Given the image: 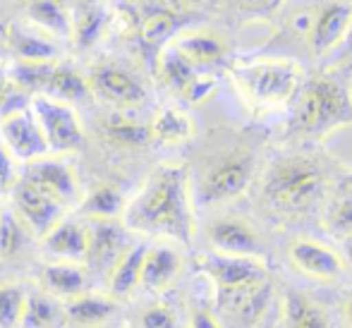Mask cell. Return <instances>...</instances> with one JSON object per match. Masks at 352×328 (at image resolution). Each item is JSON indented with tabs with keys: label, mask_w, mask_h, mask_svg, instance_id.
Listing matches in <instances>:
<instances>
[{
	"label": "cell",
	"mask_w": 352,
	"mask_h": 328,
	"mask_svg": "<svg viewBox=\"0 0 352 328\" xmlns=\"http://www.w3.org/2000/svg\"><path fill=\"white\" fill-rule=\"evenodd\" d=\"M111 24V12L98 0H82L72 10V41L77 48H91L103 39Z\"/></svg>",
	"instance_id": "ffe728a7"
},
{
	"label": "cell",
	"mask_w": 352,
	"mask_h": 328,
	"mask_svg": "<svg viewBox=\"0 0 352 328\" xmlns=\"http://www.w3.org/2000/svg\"><path fill=\"white\" fill-rule=\"evenodd\" d=\"M326 177L309 158H283L269 171L264 180V195L280 211H302L321 197Z\"/></svg>",
	"instance_id": "5b68a950"
},
{
	"label": "cell",
	"mask_w": 352,
	"mask_h": 328,
	"mask_svg": "<svg viewBox=\"0 0 352 328\" xmlns=\"http://www.w3.org/2000/svg\"><path fill=\"white\" fill-rule=\"evenodd\" d=\"M32 116L53 156H63V153H72L82 149L84 127L72 106L36 94L32 101Z\"/></svg>",
	"instance_id": "8992f818"
},
{
	"label": "cell",
	"mask_w": 352,
	"mask_h": 328,
	"mask_svg": "<svg viewBox=\"0 0 352 328\" xmlns=\"http://www.w3.org/2000/svg\"><path fill=\"white\" fill-rule=\"evenodd\" d=\"M352 122V98L348 89L331 77H311L297 91L292 127L307 137H324Z\"/></svg>",
	"instance_id": "3957f363"
},
{
	"label": "cell",
	"mask_w": 352,
	"mask_h": 328,
	"mask_svg": "<svg viewBox=\"0 0 352 328\" xmlns=\"http://www.w3.org/2000/svg\"><path fill=\"white\" fill-rule=\"evenodd\" d=\"M340 316L345 321V328H352V292H348L340 302Z\"/></svg>",
	"instance_id": "7bdbcfd3"
},
{
	"label": "cell",
	"mask_w": 352,
	"mask_h": 328,
	"mask_svg": "<svg viewBox=\"0 0 352 328\" xmlns=\"http://www.w3.org/2000/svg\"><path fill=\"white\" fill-rule=\"evenodd\" d=\"M10 48L19 63H58V46L48 39L36 36L32 32H19L14 29L10 34Z\"/></svg>",
	"instance_id": "f1b7e54d"
},
{
	"label": "cell",
	"mask_w": 352,
	"mask_h": 328,
	"mask_svg": "<svg viewBox=\"0 0 352 328\" xmlns=\"http://www.w3.org/2000/svg\"><path fill=\"white\" fill-rule=\"evenodd\" d=\"M144 254H146V245H132L111 268V273H108V295L113 300L130 295L135 287H140Z\"/></svg>",
	"instance_id": "4316f807"
},
{
	"label": "cell",
	"mask_w": 352,
	"mask_h": 328,
	"mask_svg": "<svg viewBox=\"0 0 352 328\" xmlns=\"http://www.w3.org/2000/svg\"><path fill=\"white\" fill-rule=\"evenodd\" d=\"M173 3H175L180 10H195V8H199L204 0H173Z\"/></svg>",
	"instance_id": "f6af8a7d"
},
{
	"label": "cell",
	"mask_w": 352,
	"mask_h": 328,
	"mask_svg": "<svg viewBox=\"0 0 352 328\" xmlns=\"http://www.w3.org/2000/svg\"><path fill=\"white\" fill-rule=\"evenodd\" d=\"M352 24V8L345 3H331L326 8H321L319 12L311 17L309 32V48L314 56H326L329 51H333L340 41L345 39V34L350 32Z\"/></svg>",
	"instance_id": "5bb4252c"
},
{
	"label": "cell",
	"mask_w": 352,
	"mask_h": 328,
	"mask_svg": "<svg viewBox=\"0 0 352 328\" xmlns=\"http://www.w3.org/2000/svg\"><path fill=\"white\" fill-rule=\"evenodd\" d=\"M27 290L17 283H0V328H19Z\"/></svg>",
	"instance_id": "836d02e7"
},
{
	"label": "cell",
	"mask_w": 352,
	"mask_h": 328,
	"mask_svg": "<svg viewBox=\"0 0 352 328\" xmlns=\"http://www.w3.org/2000/svg\"><path fill=\"white\" fill-rule=\"evenodd\" d=\"M116 300L111 295H98V292H82L63 302L65 321L79 328H101L116 311Z\"/></svg>",
	"instance_id": "ac0fdd59"
},
{
	"label": "cell",
	"mask_w": 352,
	"mask_h": 328,
	"mask_svg": "<svg viewBox=\"0 0 352 328\" xmlns=\"http://www.w3.org/2000/svg\"><path fill=\"white\" fill-rule=\"evenodd\" d=\"M199 268L211 281L223 314L240 328H254L271 300V278L264 259L209 254L199 256Z\"/></svg>",
	"instance_id": "7a4b0ae2"
},
{
	"label": "cell",
	"mask_w": 352,
	"mask_h": 328,
	"mask_svg": "<svg viewBox=\"0 0 352 328\" xmlns=\"http://www.w3.org/2000/svg\"><path fill=\"white\" fill-rule=\"evenodd\" d=\"M206 240L211 252L226 256H247V259H264L266 245L261 235L247 221L237 216L216 218L206 228Z\"/></svg>",
	"instance_id": "8fae6325"
},
{
	"label": "cell",
	"mask_w": 352,
	"mask_h": 328,
	"mask_svg": "<svg viewBox=\"0 0 352 328\" xmlns=\"http://www.w3.org/2000/svg\"><path fill=\"white\" fill-rule=\"evenodd\" d=\"M140 328H177V319L168 307L153 305L142 311Z\"/></svg>",
	"instance_id": "74e56055"
},
{
	"label": "cell",
	"mask_w": 352,
	"mask_h": 328,
	"mask_svg": "<svg viewBox=\"0 0 352 328\" xmlns=\"http://www.w3.org/2000/svg\"><path fill=\"white\" fill-rule=\"evenodd\" d=\"M187 328H223L221 319L206 307H195L187 319Z\"/></svg>",
	"instance_id": "ab89813d"
},
{
	"label": "cell",
	"mask_w": 352,
	"mask_h": 328,
	"mask_svg": "<svg viewBox=\"0 0 352 328\" xmlns=\"http://www.w3.org/2000/svg\"><path fill=\"white\" fill-rule=\"evenodd\" d=\"M182 268H185V259L180 250H175L170 242L146 247L140 285L151 292H163L175 285V281L182 276Z\"/></svg>",
	"instance_id": "9a60e30c"
},
{
	"label": "cell",
	"mask_w": 352,
	"mask_h": 328,
	"mask_svg": "<svg viewBox=\"0 0 352 328\" xmlns=\"http://www.w3.org/2000/svg\"><path fill=\"white\" fill-rule=\"evenodd\" d=\"M127 230L122 228V223L111 221V223H94L89 228V250H87V261L96 271H108L116 266L118 259L130 250L127 242Z\"/></svg>",
	"instance_id": "2e32d148"
},
{
	"label": "cell",
	"mask_w": 352,
	"mask_h": 328,
	"mask_svg": "<svg viewBox=\"0 0 352 328\" xmlns=\"http://www.w3.org/2000/svg\"><path fill=\"white\" fill-rule=\"evenodd\" d=\"M237 89L256 108L290 103L302 87V69L287 61H256L232 69Z\"/></svg>",
	"instance_id": "277c9868"
},
{
	"label": "cell",
	"mask_w": 352,
	"mask_h": 328,
	"mask_svg": "<svg viewBox=\"0 0 352 328\" xmlns=\"http://www.w3.org/2000/svg\"><path fill=\"white\" fill-rule=\"evenodd\" d=\"M283 328H333L324 305L302 292L283 297Z\"/></svg>",
	"instance_id": "cb8c5ba5"
},
{
	"label": "cell",
	"mask_w": 352,
	"mask_h": 328,
	"mask_svg": "<svg viewBox=\"0 0 352 328\" xmlns=\"http://www.w3.org/2000/svg\"><path fill=\"white\" fill-rule=\"evenodd\" d=\"M58 63H17V67L10 74V82L17 91L27 94H38L43 91L48 77H51V69Z\"/></svg>",
	"instance_id": "1f68e13d"
},
{
	"label": "cell",
	"mask_w": 352,
	"mask_h": 328,
	"mask_svg": "<svg viewBox=\"0 0 352 328\" xmlns=\"http://www.w3.org/2000/svg\"><path fill=\"white\" fill-rule=\"evenodd\" d=\"M101 328H118V326H101Z\"/></svg>",
	"instance_id": "c3c4849f"
},
{
	"label": "cell",
	"mask_w": 352,
	"mask_h": 328,
	"mask_svg": "<svg viewBox=\"0 0 352 328\" xmlns=\"http://www.w3.org/2000/svg\"><path fill=\"white\" fill-rule=\"evenodd\" d=\"M27 226L17 218L12 208H3L0 218V256H14L27 242Z\"/></svg>",
	"instance_id": "e575fe53"
},
{
	"label": "cell",
	"mask_w": 352,
	"mask_h": 328,
	"mask_svg": "<svg viewBox=\"0 0 352 328\" xmlns=\"http://www.w3.org/2000/svg\"><path fill=\"white\" fill-rule=\"evenodd\" d=\"M12 91H17V89L12 87V82H10V77H5V74L0 72V106H5V103L10 101V96H12Z\"/></svg>",
	"instance_id": "b9f144b4"
},
{
	"label": "cell",
	"mask_w": 352,
	"mask_h": 328,
	"mask_svg": "<svg viewBox=\"0 0 352 328\" xmlns=\"http://www.w3.org/2000/svg\"><path fill=\"white\" fill-rule=\"evenodd\" d=\"M254 177V158L247 151H232L218 158L204 171L199 180V199L204 204H226L240 195Z\"/></svg>",
	"instance_id": "52a82bcc"
},
{
	"label": "cell",
	"mask_w": 352,
	"mask_h": 328,
	"mask_svg": "<svg viewBox=\"0 0 352 328\" xmlns=\"http://www.w3.org/2000/svg\"><path fill=\"white\" fill-rule=\"evenodd\" d=\"M127 232L190 245L195 237L190 173L182 163H163L125 204L120 218Z\"/></svg>",
	"instance_id": "6da1fadb"
},
{
	"label": "cell",
	"mask_w": 352,
	"mask_h": 328,
	"mask_svg": "<svg viewBox=\"0 0 352 328\" xmlns=\"http://www.w3.org/2000/svg\"><path fill=\"white\" fill-rule=\"evenodd\" d=\"M0 142L17 163H32L48 153L34 116L22 108H12L0 118Z\"/></svg>",
	"instance_id": "7c38bea8"
},
{
	"label": "cell",
	"mask_w": 352,
	"mask_h": 328,
	"mask_svg": "<svg viewBox=\"0 0 352 328\" xmlns=\"http://www.w3.org/2000/svg\"><path fill=\"white\" fill-rule=\"evenodd\" d=\"M343 261H345V266H352V237H348V240H343Z\"/></svg>",
	"instance_id": "ee69618b"
},
{
	"label": "cell",
	"mask_w": 352,
	"mask_h": 328,
	"mask_svg": "<svg viewBox=\"0 0 352 328\" xmlns=\"http://www.w3.org/2000/svg\"><path fill=\"white\" fill-rule=\"evenodd\" d=\"M41 283H43V290H46L48 295L65 302L74 295L87 292L89 273H87V268L79 266V263L53 261V263H46V266H43Z\"/></svg>",
	"instance_id": "44dd1931"
},
{
	"label": "cell",
	"mask_w": 352,
	"mask_h": 328,
	"mask_svg": "<svg viewBox=\"0 0 352 328\" xmlns=\"http://www.w3.org/2000/svg\"><path fill=\"white\" fill-rule=\"evenodd\" d=\"M22 180L36 185L41 192H46L51 199H56L63 208L77 206L82 199V190H79V177L74 168L65 158L60 156H41L32 161L24 171Z\"/></svg>",
	"instance_id": "9c48e42d"
},
{
	"label": "cell",
	"mask_w": 352,
	"mask_h": 328,
	"mask_svg": "<svg viewBox=\"0 0 352 328\" xmlns=\"http://www.w3.org/2000/svg\"><path fill=\"white\" fill-rule=\"evenodd\" d=\"M43 91H46L43 96H51L60 103H67V106H72V103H84L94 96L87 74H82L79 69H74L70 65L53 67Z\"/></svg>",
	"instance_id": "603a6c76"
},
{
	"label": "cell",
	"mask_w": 352,
	"mask_h": 328,
	"mask_svg": "<svg viewBox=\"0 0 352 328\" xmlns=\"http://www.w3.org/2000/svg\"><path fill=\"white\" fill-rule=\"evenodd\" d=\"M89 84H91L94 96L118 108H137L146 101V91L140 79L116 65H98L89 74Z\"/></svg>",
	"instance_id": "4fadbf2b"
},
{
	"label": "cell",
	"mask_w": 352,
	"mask_h": 328,
	"mask_svg": "<svg viewBox=\"0 0 352 328\" xmlns=\"http://www.w3.org/2000/svg\"><path fill=\"white\" fill-rule=\"evenodd\" d=\"M148 130H151V139L161 144H185L195 134V122L182 108L166 106L153 116Z\"/></svg>",
	"instance_id": "83f0119b"
},
{
	"label": "cell",
	"mask_w": 352,
	"mask_h": 328,
	"mask_svg": "<svg viewBox=\"0 0 352 328\" xmlns=\"http://www.w3.org/2000/svg\"><path fill=\"white\" fill-rule=\"evenodd\" d=\"M3 208H5V206H3V201H0V218H3Z\"/></svg>",
	"instance_id": "7dc6e473"
},
{
	"label": "cell",
	"mask_w": 352,
	"mask_h": 328,
	"mask_svg": "<svg viewBox=\"0 0 352 328\" xmlns=\"http://www.w3.org/2000/svg\"><path fill=\"white\" fill-rule=\"evenodd\" d=\"M170 46L195 67H209L216 65L226 58L228 46L221 36L213 32H185L173 36Z\"/></svg>",
	"instance_id": "d6986e66"
},
{
	"label": "cell",
	"mask_w": 352,
	"mask_h": 328,
	"mask_svg": "<svg viewBox=\"0 0 352 328\" xmlns=\"http://www.w3.org/2000/svg\"><path fill=\"white\" fill-rule=\"evenodd\" d=\"M287 261L300 276L309 278V281L324 283L331 285L345 273V261L340 252L333 247L324 245V242L309 240V237H295L287 242Z\"/></svg>",
	"instance_id": "ba28073f"
},
{
	"label": "cell",
	"mask_w": 352,
	"mask_h": 328,
	"mask_svg": "<svg viewBox=\"0 0 352 328\" xmlns=\"http://www.w3.org/2000/svg\"><path fill=\"white\" fill-rule=\"evenodd\" d=\"M22 180L19 175V163L12 158V153L5 149V144L0 142V197L10 195L12 187Z\"/></svg>",
	"instance_id": "8d00e7d4"
},
{
	"label": "cell",
	"mask_w": 352,
	"mask_h": 328,
	"mask_svg": "<svg viewBox=\"0 0 352 328\" xmlns=\"http://www.w3.org/2000/svg\"><path fill=\"white\" fill-rule=\"evenodd\" d=\"M158 72H161L163 82H166L173 91L180 94V96L187 91V87L195 82L197 74H199L197 67L190 65L173 46H166L161 51V56H158Z\"/></svg>",
	"instance_id": "f546056e"
},
{
	"label": "cell",
	"mask_w": 352,
	"mask_h": 328,
	"mask_svg": "<svg viewBox=\"0 0 352 328\" xmlns=\"http://www.w3.org/2000/svg\"><path fill=\"white\" fill-rule=\"evenodd\" d=\"M65 324V309L58 297L48 295L46 290L27 292L19 328H63Z\"/></svg>",
	"instance_id": "d4e9b609"
},
{
	"label": "cell",
	"mask_w": 352,
	"mask_h": 328,
	"mask_svg": "<svg viewBox=\"0 0 352 328\" xmlns=\"http://www.w3.org/2000/svg\"><path fill=\"white\" fill-rule=\"evenodd\" d=\"M343 190H345V195H350V197H352V173L343 180Z\"/></svg>",
	"instance_id": "bcb514c9"
},
{
	"label": "cell",
	"mask_w": 352,
	"mask_h": 328,
	"mask_svg": "<svg viewBox=\"0 0 352 328\" xmlns=\"http://www.w3.org/2000/svg\"><path fill=\"white\" fill-rule=\"evenodd\" d=\"M280 0H237L242 10H250V12H269L278 5Z\"/></svg>",
	"instance_id": "60d3db41"
},
{
	"label": "cell",
	"mask_w": 352,
	"mask_h": 328,
	"mask_svg": "<svg viewBox=\"0 0 352 328\" xmlns=\"http://www.w3.org/2000/svg\"><path fill=\"white\" fill-rule=\"evenodd\" d=\"M125 197L111 182H101L94 190H89L87 195L79 199L77 208L87 221L91 223H111L120 221L122 211H125Z\"/></svg>",
	"instance_id": "7402d4cb"
},
{
	"label": "cell",
	"mask_w": 352,
	"mask_h": 328,
	"mask_svg": "<svg viewBox=\"0 0 352 328\" xmlns=\"http://www.w3.org/2000/svg\"><path fill=\"white\" fill-rule=\"evenodd\" d=\"M103 134H106L113 144L127 146V149H140V146H146L148 142H153L148 125H142V122L130 120V118H120V116H113L103 122Z\"/></svg>",
	"instance_id": "4dcf8cb0"
},
{
	"label": "cell",
	"mask_w": 352,
	"mask_h": 328,
	"mask_svg": "<svg viewBox=\"0 0 352 328\" xmlns=\"http://www.w3.org/2000/svg\"><path fill=\"white\" fill-rule=\"evenodd\" d=\"M177 32V17L170 10H156L142 22V39L148 46H163Z\"/></svg>",
	"instance_id": "d6a6232c"
},
{
	"label": "cell",
	"mask_w": 352,
	"mask_h": 328,
	"mask_svg": "<svg viewBox=\"0 0 352 328\" xmlns=\"http://www.w3.org/2000/svg\"><path fill=\"white\" fill-rule=\"evenodd\" d=\"M10 199H12V211L17 213L19 221L27 226L32 235L41 237V240L65 218V208L56 199H51L46 192H41L27 180H19L12 187Z\"/></svg>",
	"instance_id": "30bf717a"
},
{
	"label": "cell",
	"mask_w": 352,
	"mask_h": 328,
	"mask_svg": "<svg viewBox=\"0 0 352 328\" xmlns=\"http://www.w3.org/2000/svg\"><path fill=\"white\" fill-rule=\"evenodd\" d=\"M41 242H43V250L56 261L82 263L87 259V250H89V228L77 221H65L63 218Z\"/></svg>",
	"instance_id": "e0dca14e"
},
{
	"label": "cell",
	"mask_w": 352,
	"mask_h": 328,
	"mask_svg": "<svg viewBox=\"0 0 352 328\" xmlns=\"http://www.w3.org/2000/svg\"><path fill=\"white\" fill-rule=\"evenodd\" d=\"M27 14L51 36L72 39V10L63 0H29Z\"/></svg>",
	"instance_id": "484cf974"
},
{
	"label": "cell",
	"mask_w": 352,
	"mask_h": 328,
	"mask_svg": "<svg viewBox=\"0 0 352 328\" xmlns=\"http://www.w3.org/2000/svg\"><path fill=\"white\" fill-rule=\"evenodd\" d=\"M213 89H216V79L211 77V74H197L195 77V82L187 87V91L182 94V96L187 98L190 103H201V101H206V98L213 94Z\"/></svg>",
	"instance_id": "f35d334b"
},
{
	"label": "cell",
	"mask_w": 352,
	"mask_h": 328,
	"mask_svg": "<svg viewBox=\"0 0 352 328\" xmlns=\"http://www.w3.org/2000/svg\"><path fill=\"white\" fill-rule=\"evenodd\" d=\"M326 228L333 237L338 240H348L352 237V197L345 195L336 199L331 204L329 213H326Z\"/></svg>",
	"instance_id": "d590c367"
}]
</instances>
